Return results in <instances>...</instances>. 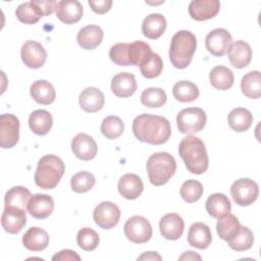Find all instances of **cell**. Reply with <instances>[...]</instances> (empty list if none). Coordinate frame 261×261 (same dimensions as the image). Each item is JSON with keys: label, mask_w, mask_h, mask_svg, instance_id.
<instances>
[{"label": "cell", "mask_w": 261, "mask_h": 261, "mask_svg": "<svg viewBox=\"0 0 261 261\" xmlns=\"http://www.w3.org/2000/svg\"><path fill=\"white\" fill-rule=\"evenodd\" d=\"M243 94L251 99H258L261 96V73L252 70L245 74L241 82Z\"/></svg>", "instance_id": "cell-32"}, {"label": "cell", "mask_w": 261, "mask_h": 261, "mask_svg": "<svg viewBox=\"0 0 261 261\" xmlns=\"http://www.w3.org/2000/svg\"><path fill=\"white\" fill-rule=\"evenodd\" d=\"M199 88L190 81H180L174 84L172 95L179 102H193L199 97Z\"/></svg>", "instance_id": "cell-33"}, {"label": "cell", "mask_w": 261, "mask_h": 261, "mask_svg": "<svg viewBox=\"0 0 261 261\" xmlns=\"http://www.w3.org/2000/svg\"><path fill=\"white\" fill-rule=\"evenodd\" d=\"M15 15L20 22H23L25 24L36 23L41 18L31 1L19 4L15 10Z\"/></svg>", "instance_id": "cell-44"}, {"label": "cell", "mask_w": 261, "mask_h": 261, "mask_svg": "<svg viewBox=\"0 0 261 261\" xmlns=\"http://www.w3.org/2000/svg\"><path fill=\"white\" fill-rule=\"evenodd\" d=\"M201 260L202 258H201V256L200 255H198V254H196L195 252H193V251H187V252H185L179 258H178V260Z\"/></svg>", "instance_id": "cell-49"}, {"label": "cell", "mask_w": 261, "mask_h": 261, "mask_svg": "<svg viewBox=\"0 0 261 261\" xmlns=\"http://www.w3.org/2000/svg\"><path fill=\"white\" fill-rule=\"evenodd\" d=\"M133 133L141 142L161 145L168 141L171 135V126L168 119L163 116L143 113L134 119Z\"/></svg>", "instance_id": "cell-1"}, {"label": "cell", "mask_w": 261, "mask_h": 261, "mask_svg": "<svg viewBox=\"0 0 261 261\" xmlns=\"http://www.w3.org/2000/svg\"><path fill=\"white\" fill-rule=\"evenodd\" d=\"M31 2L41 17L52 14L57 5V2L54 0H33Z\"/></svg>", "instance_id": "cell-46"}, {"label": "cell", "mask_w": 261, "mask_h": 261, "mask_svg": "<svg viewBox=\"0 0 261 261\" xmlns=\"http://www.w3.org/2000/svg\"><path fill=\"white\" fill-rule=\"evenodd\" d=\"M230 195L234 203L239 206H249L257 200L259 188L253 179L240 178L231 185Z\"/></svg>", "instance_id": "cell-8"}, {"label": "cell", "mask_w": 261, "mask_h": 261, "mask_svg": "<svg viewBox=\"0 0 261 261\" xmlns=\"http://www.w3.org/2000/svg\"><path fill=\"white\" fill-rule=\"evenodd\" d=\"M163 69V61L161 57L157 54L152 52L150 57L140 66V70L143 76L147 79H154L160 75Z\"/></svg>", "instance_id": "cell-43"}, {"label": "cell", "mask_w": 261, "mask_h": 261, "mask_svg": "<svg viewBox=\"0 0 261 261\" xmlns=\"http://www.w3.org/2000/svg\"><path fill=\"white\" fill-rule=\"evenodd\" d=\"M20 57L24 65L36 69L45 64L47 60V52L40 43L29 40L21 46Z\"/></svg>", "instance_id": "cell-12"}, {"label": "cell", "mask_w": 261, "mask_h": 261, "mask_svg": "<svg viewBox=\"0 0 261 261\" xmlns=\"http://www.w3.org/2000/svg\"><path fill=\"white\" fill-rule=\"evenodd\" d=\"M89 5L91 6L92 10L97 14H104L110 10L112 6L111 0H89Z\"/></svg>", "instance_id": "cell-47"}, {"label": "cell", "mask_w": 261, "mask_h": 261, "mask_svg": "<svg viewBox=\"0 0 261 261\" xmlns=\"http://www.w3.org/2000/svg\"><path fill=\"white\" fill-rule=\"evenodd\" d=\"M128 43H117L109 50L110 59L117 65L127 66L130 65L128 61Z\"/></svg>", "instance_id": "cell-45"}, {"label": "cell", "mask_w": 261, "mask_h": 261, "mask_svg": "<svg viewBox=\"0 0 261 261\" xmlns=\"http://www.w3.org/2000/svg\"><path fill=\"white\" fill-rule=\"evenodd\" d=\"M209 80L212 87L216 90L226 91L232 87L234 76L228 67L217 65L211 69L209 73Z\"/></svg>", "instance_id": "cell-31"}, {"label": "cell", "mask_w": 261, "mask_h": 261, "mask_svg": "<svg viewBox=\"0 0 261 261\" xmlns=\"http://www.w3.org/2000/svg\"><path fill=\"white\" fill-rule=\"evenodd\" d=\"M53 125L52 115L44 109L33 111L29 117V126L31 130L38 136H45Z\"/></svg>", "instance_id": "cell-29"}, {"label": "cell", "mask_w": 261, "mask_h": 261, "mask_svg": "<svg viewBox=\"0 0 261 261\" xmlns=\"http://www.w3.org/2000/svg\"><path fill=\"white\" fill-rule=\"evenodd\" d=\"M166 29V19L160 13L149 14L142 23L143 35L151 40L160 38Z\"/></svg>", "instance_id": "cell-27"}, {"label": "cell", "mask_w": 261, "mask_h": 261, "mask_svg": "<svg viewBox=\"0 0 261 261\" xmlns=\"http://www.w3.org/2000/svg\"><path fill=\"white\" fill-rule=\"evenodd\" d=\"M227 56L233 67L244 68L248 66L252 60V49L247 42L239 40L231 44Z\"/></svg>", "instance_id": "cell-21"}, {"label": "cell", "mask_w": 261, "mask_h": 261, "mask_svg": "<svg viewBox=\"0 0 261 261\" xmlns=\"http://www.w3.org/2000/svg\"><path fill=\"white\" fill-rule=\"evenodd\" d=\"M219 10L220 2L217 0H193L189 5L190 16L198 21L213 18Z\"/></svg>", "instance_id": "cell-15"}, {"label": "cell", "mask_w": 261, "mask_h": 261, "mask_svg": "<svg viewBox=\"0 0 261 261\" xmlns=\"http://www.w3.org/2000/svg\"><path fill=\"white\" fill-rule=\"evenodd\" d=\"M227 122L232 130L237 133H243L248 130L252 125L253 115L248 109L238 107L228 113Z\"/></svg>", "instance_id": "cell-30"}, {"label": "cell", "mask_w": 261, "mask_h": 261, "mask_svg": "<svg viewBox=\"0 0 261 261\" xmlns=\"http://www.w3.org/2000/svg\"><path fill=\"white\" fill-rule=\"evenodd\" d=\"M166 93L161 88H147L141 95L142 104L150 108L162 107L166 103Z\"/></svg>", "instance_id": "cell-39"}, {"label": "cell", "mask_w": 261, "mask_h": 261, "mask_svg": "<svg viewBox=\"0 0 261 261\" xmlns=\"http://www.w3.org/2000/svg\"><path fill=\"white\" fill-rule=\"evenodd\" d=\"M100 129L102 135L106 139L114 140L122 135L124 129V124L120 117L115 115H110L103 119Z\"/></svg>", "instance_id": "cell-38"}, {"label": "cell", "mask_w": 261, "mask_h": 261, "mask_svg": "<svg viewBox=\"0 0 261 261\" xmlns=\"http://www.w3.org/2000/svg\"><path fill=\"white\" fill-rule=\"evenodd\" d=\"M197 48L196 36L187 30L178 31L171 38L169 59L176 68L184 69L190 65Z\"/></svg>", "instance_id": "cell-3"}, {"label": "cell", "mask_w": 261, "mask_h": 261, "mask_svg": "<svg viewBox=\"0 0 261 261\" xmlns=\"http://www.w3.org/2000/svg\"><path fill=\"white\" fill-rule=\"evenodd\" d=\"M178 154L190 172L202 174L207 171L209 158L205 144L201 139L195 136L184 138L178 146Z\"/></svg>", "instance_id": "cell-2"}, {"label": "cell", "mask_w": 261, "mask_h": 261, "mask_svg": "<svg viewBox=\"0 0 261 261\" xmlns=\"http://www.w3.org/2000/svg\"><path fill=\"white\" fill-rule=\"evenodd\" d=\"M99 234L90 227H83L76 234V243L84 251H93L99 245Z\"/></svg>", "instance_id": "cell-42"}, {"label": "cell", "mask_w": 261, "mask_h": 261, "mask_svg": "<svg viewBox=\"0 0 261 261\" xmlns=\"http://www.w3.org/2000/svg\"><path fill=\"white\" fill-rule=\"evenodd\" d=\"M123 230L127 240L135 244L147 243L152 237V226L149 220L140 215L128 218L124 224Z\"/></svg>", "instance_id": "cell-7"}, {"label": "cell", "mask_w": 261, "mask_h": 261, "mask_svg": "<svg viewBox=\"0 0 261 261\" xmlns=\"http://www.w3.org/2000/svg\"><path fill=\"white\" fill-rule=\"evenodd\" d=\"M32 197L31 192L23 187H13L5 194V206L17 207L23 210H28V203Z\"/></svg>", "instance_id": "cell-34"}, {"label": "cell", "mask_w": 261, "mask_h": 261, "mask_svg": "<svg viewBox=\"0 0 261 261\" xmlns=\"http://www.w3.org/2000/svg\"><path fill=\"white\" fill-rule=\"evenodd\" d=\"M253 243H254L253 231L247 226H244L242 224L238 232L236 233V236L229 241H227V245L229 246V248H231L237 252H243L251 249L253 246Z\"/></svg>", "instance_id": "cell-36"}, {"label": "cell", "mask_w": 261, "mask_h": 261, "mask_svg": "<svg viewBox=\"0 0 261 261\" xmlns=\"http://www.w3.org/2000/svg\"><path fill=\"white\" fill-rule=\"evenodd\" d=\"M71 150L76 158L89 161L96 157L98 147L91 136L87 134H77L71 141Z\"/></svg>", "instance_id": "cell-14"}, {"label": "cell", "mask_w": 261, "mask_h": 261, "mask_svg": "<svg viewBox=\"0 0 261 261\" xmlns=\"http://www.w3.org/2000/svg\"><path fill=\"white\" fill-rule=\"evenodd\" d=\"M208 214L216 219L222 218L231 210V204L227 196L221 193H214L210 195L205 203Z\"/></svg>", "instance_id": "cell-25"}, {"label": "cell", "mask_w": 261, "mask_h": 261, "mask_svg": "<svg viewBox=\"0 0 261 261\" xmlns=\"http://www.w3.org/2000/svg\"><path fill=\"white\" fill-rule=\"evenodd\" d=\"M137 90L136 77L130 72H119L111 80V91L119 98L130 97Z\"/></svg>", "instance_id": "cell-20"}, {"label": "cell", "mask_w": 261, "mask_h": 261, "mask_svg": "<svg viewBox=\"0 0 261 261\" xmlns=\"http://www.w3.org/2000/svg\"><path fill=\"white\" fill-rule=\"evenodd\" d=\"M81 108L88 113H95L102 109L105 103V97L101 90L95 87H89L82 91L79 97Z\"/></svg>", "instance_id": "cell-19"}, {"label": "cell", "mask_w": 261, "mask_h": 261, "mask_svg": "<svg viewBox=\"0 0 261 261\" xmlns=\"http://www.w3.org/2000/svg\"><path fill=\"white\" fill-rule=\"evenodd\" d=\"M207 115L202 108L189 107L180 110L176 116L177 128L181 134H195L202 130L206 124Z\"/></svg>", "instance_id": "cell-6"}, {"label": "cell", "mask_w": 261, "mask_h": 261, "mask_svg": "<svg viewBox=\"0 0 261 261\" xmlns=\"http://www.w3.org/2000/svg\"><path fill=\"white\" fill-rule=\"evenodd\" d=\"M232 44L231 35L225 29H215L211 31L205 39L206 49L214 56H223L226 54Z\"/></svg>", "instance_id": "cell-11"}, {"label": "cell", "mask_w": 261, "mask_h": 261, "mask_svg": "<svg viewBox=\"0 0 261 261\" xmlns=\"http://www.w3.org/2000/svg\"><path fill=\"white\" fill-rule=\"evenodd\" d=\"M52 260H62V261H66V260H77L80 261L81 260V257L76 254V252L72 251V250H69V249H65V250H62L60 252H58L57 254H55L53 257H52Z\"/></svg>", "instance_id": "cell-48"}, {"label": "cell", "mask_w": 261, "mask_h": 261, "mask_svg": "<svg viewBox=\"0 0 261 261\" xmlns=\"http://www.w3.org/2000/svg\"><path fill=\"white\" fill-rule=\"evenodd\" d=\"M103 36L104 33L99 25L89 24L79 31L76 41L83 49L92 50L101 44Z\"/></svg>", "instance_id": "cell-24"}, {"label": "cell", "mask_w": 261, "mask_h": 261, "mask_svg": "<svg viewBox=\"0 0 261 261\" xmlns=\"http://www.w3.org/2000/svg\"><path fill=\"white\" fill-rule=\"evenodd\" d=\"M161 260V257L157 254V252H146L140 257H138V260Z\"/></svg>", "instance_id": "cell-50"}, {"label": "cell", "mask_w": 261, "mask_h": 261, "mask_svg": "<svg viewBox=\"0 0 261 261\" xmlns=\"http://www.w3.org/2000/svg\"><path fill=\"white\" fill-rule=\"evenodd\" d=\"M33 99L42 105H49L55 101L56 92L53 85L45 80L34 82L30 89Z\"/></svg>", "instance_id": "cell-28"}, {"label": "cell", "mask_w": 261, "mask_h": 261, "mask_svg": "<svg viewBox=\"0 0 261 261\" xmlns=\"http://www.w3.org/2000/svg\"><path fill=\"white\" fill-rule=\"evenodd\" d=\"M95 223L103 229L114 227L120 218V209L110 201H103L98 204L93 212Z\"/></svg>", "instance_id": "cell-10"}, {"label": "cell", "mask_w": 261, "mask_h": 261, "mask_svg": "<svg viewBox=\"0 0 261 261\" xmlns=\"http://www.w3.org/2000/svg\"><path fill=\"white\" fill-rule=\"evenodd\" d=\"M25 223V210L12 206H5L1 216V224L6 232L11 234L18 233L24 227Z\"/></svg>", "instance_id": "cell-13"}, {"label": "cell", "mask_w": 261, "mask_h": 261, "mask_svg": "<svg viewBox=\"0 0 261 261\" xmlns=\"http://www.w3.org/2000/svg\"><path fill=\"white\" fill-rule=\"evenodd\" d=\"M185 222L176 213H168L159 221V229L163 238L166 240L175 241L179 239L184 232Z\"/></svg>", "instance_id": "cell-18"}, {"label": "cell", "mask_w": 261, "mask_h": 261, "mask_svg": "<svg viewBox=\"0 0 261 261\" xmlns=\"http://www.w3.org/2000/svg\"><path fill=\"white\" fill-rule=\"evenodd\" d=\"M241 223L237 216L228 213L222 218H219L216 224V230L220 239L223 241H229L238 232Z\"/></svg>", "instance_id": "cell-35"}, {"label": "cell", "mask_w": 261, "mask_h": 261, "mask_svg": "<svg viewBox=\"0 0 261 261\" xmlns=\"http://www.w3.org/2000/svg\"><path fill=\"white\" fill-rule=\"evenodd\" d=\"M54 210V200L46 194L33 195L28 203V212L37 219L49 217Z\"/></svg>", "instance_id": "cell-16"}, {"label": "cell", "mask_w": 261, "mask_h": 261, "mask_svg": "<svg viewBox=\"0 0 261 261\" xmlns=\"http://www.w3.org/2000/svg\"><path fill=\"white\" fill-rule=\"evenodd\" d=\"M176 162L167 152H157L147 160V172L152 185L159 187L165 185L174 174Z\"/></svg>", "instance_id": "cell-5"}, {"label": "cell", "mask_w": 261, "mask_h": 261, "mask_svg": "<svg viewBox=\"0 0 261 261\" xmlns=\"http://www.w3.org/2000/svg\"><path fill=\"white\" fill-rule=\"evenodd\" d=\"M212 242V236L210 228L203 222L193 223L188 232V243L190 246L204 250L209 247Z\"/></svg>", "instance_id": "cell-23"}, {"label": "cell", "mask_w": 261, "mask_h": 261, "mask_svg": "<svg viewBox=\"0 0 261 261\" xmlns=\"http://www.w3.org/2000/svg\"><path fill=\"white\" fill-rule=\"evenodd\" d=\"M22 244L30 251H43L49 245V236L43 228L33 226L22 236Z\"/></svg>", "instance_id": "cell-26"}, {"label": "cell", "mask_w": 261, "mask_h": 261, "mask_svg": "<svg viewBox=\"0 0 261 261\" xmlns=\"http://www.w3.org/2000/svg\"><path fill=\"white\" fill-rule=\"evenodd\" d=\"M56 16L66 24H72L83 17V6L76 0H61L56 5Z\"/></svg>", "instance_id": "cell-17"}, {"label": "cell", "mask_w": 261, "mask_h": 261, "mask_svg": "<svg viewBox=\"0 0 261 261\" xmlns=\"http://www.w3.org/2000/svg\"><path fill=\"white\" fill-rule=\"evenodd\" d=\"M143 181L141 177L135 173H126L118 180V192L127 200H135L139 198L143 193Z\"/></svg>", "instance_id": "cell-22"}, {"label": "cell", "mask_w": 261, "mask_h": 261, "mask_svg": "<svg viewBox=\"0 0 261 261\" xmlns=\"http://www.w3.org/2000/svg\"><path fill=\"white\" fill-rule=\"evenodd\" d=\"M65 171L63 161L56 155L43 156L37 165L35 172V182L44 190H50L57 187Z\"/></svg>", "instance_id": "cell-4"}, {"label": "cell", "mask_w": 261, "mask_h": 261, "mask_svg": "<svg viewBox=\"0 0 261 261\" xmlns=\"http://www.w3.org/2000/svg\"><path fill=\"white\" fill-rule=\"evenodd\" d=\"M128 61L130 65L141 66L152 54L151 47L143 41H135L128 45Z\"/></svg>", "instance_id": "cell-37"}, {"label": "cell", "mask_w": 261, "mask_h": 261, "mask_svg": "<svg viewBox=\"0 0 261 261\" xmlns=\"http://www.w3.org/2000/svg\"><path fill=\"white\" fill-rule=\"evenodd\" d=\"M203 185L196 179L186 180L180 188V196L188 203L197 202L203 195Z\"/></svg>", "instance_id": "cell-41"}, {"label": "cell", "mask_w": 261, "mask_h": 261, "mask_svg": "<svg viewBox=\"0 0 261 261\" xmlns=\"http://www.w3.org/2000/svg\"><path fill=\"white\" fill-rule=\"evenodd\" d=\"M96 182L95 176L89 171H80L70 179L71 190L75 193H86L90 191Z\"/></svg>", "instance_id": "cell-40"}, {"label": "cell", "mask_w": 261, "mask_h": 261, "mask_svg": "<svg viewBox=\"0 0 261 261\" xmlns=\"http://www.w3.org/2000/svg\"><path fill=\"white\" fill-rule=\"evenodd\" d=\"M19 139V120L10 113L0 116V147L10 149L14 147Z\"/></svg>", "instance_id": "cell-9"}]
</instances>
